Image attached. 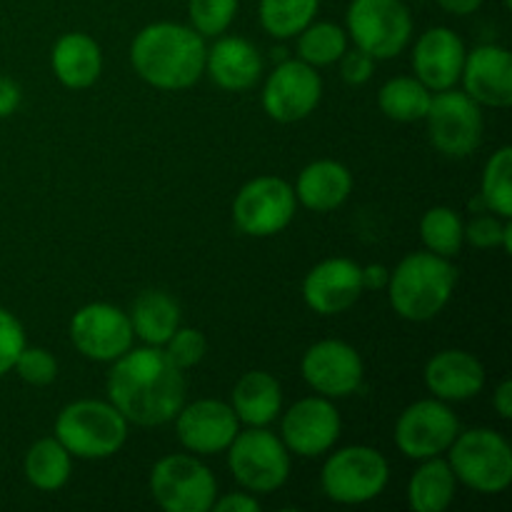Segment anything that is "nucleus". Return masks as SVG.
<instances>
[{
    "instance_id": "nucleus-10",
    "label": "nucleus",
    "mask_w": 512,
    "mask_h": 512,
    "mask_svg": "<svg viewBox=\"0 0 512 512\" xmlns=\"http://www.w3.org/2000/svg\"><path fill=\"white\" fill-rule=\"evenodd\" d=\"M425 120L433 145L448 158H468L483 140V113L465 90L448 88L433 95Z\"/></svg>"
},
{
    "instance_id": "nucleus-11",
    "label": "nucleus",
    "mask_w": 512,
    "mask_h": 512,
    "mask_svg": "<svg viewBox=\"0 0 512 512\" xmlns=\"http://www.w3.org/2000/svg\"><path fill=\"white\" fill-rule=\"evenodd\" d=\"M295 205L298 198L283 178L263 175L245 183L235 195L233 220L245 235L270 238L288 228L295 215Z\"/></svg>"
},
{
    "instance_id": "nucleus-17",
    "label": "nucleus",
    "mask_w": 512,
    "mask_h": 512,
    "mask_svg": "<svg viewBox=\"0 0 512 512\" xmlns=\"http://www.w3.org/2000/svg\"><path fill=\"white\" fill-rule=\"evenodd\" d=\"M340 438V415L328 398H303L285 413L283 443L300 458L328 453Z\"/></svg>"
},
{
    "instance_id": "nucleus-1",
    "label": "nucleus",
    "mask_w": 512,
    "mask_h": 512,
    "mask_svg": "<svg viewBox=\"0 0 512 512\" xmlns=\"http://www.w3.org/2000/svg\"><path fill=\"white\" fill-rule=\"evenodd\" d=\"M108 375V398L128 423H170L185 405L183 370L175 368L158 345L128 350L113 360Z\"/></svg>"
},
{
    "instance_id": "nucleus-33",
    "label": "nucleus",
    "mask_w": 512,
    "mask_h": 512,
    "mask_svg": "<svg viewBox=\"0 0 512 512\" xmlns=\"http://www.w3.org/2000/svg\"><path fill=\"white\" fill-rule=\"evenodd\" d=\"M348 50V33L333 23H310L303 33H298V55L303 63L330 65L340 60Z\"/></svg>"
},
{
    "instance_id": "nucleus-20",
    "label": "nucleus",
    "mask_w": 512,
    "mask_h": 512,
    "mask_svg": "<svg viewBox=\"0 0 512 512\" xmlns=\"http://www.w3.org/2000/svg\"><path fill=\"white\" fill-rule=\"evenodd\" d=\"M465 45L450 28H430L418 38L413 50V68L428 90L455 88L465 63Z\"/></svg>"
},
{
    "instance_id": "nucleus-42",
    "label": "nucleus",
    "mask_w": 512,
    "mask_h": 512,
    "mask_svg": "<svg viewBox=\"0 0 512 512\" xmlns=\"http://www.w3.org/2000/svg\"><path fill=\"white\" fill-rule=\"evenodd\" d=\"M390 270L385 265H368L363 268V288L365 290H383L388 288Z\"/></svg>"
},
{
    "instance_id": "nucleus-44",
    "label": "nucleus",
    "mask_w": 512,
    "mask_h": 512,
    "mask_svg": "<svg viewBox=\"0 0 512 512\" xmlns=\"http://www.w3.org/2000/svg\"><path fill=\"white\" fill-rule=\"evenodd\" d=\"M435 3L453 15H470L483 5V0H435Z\"/></svg>"
},
{
    "instance_id": "nucleus-30",
    "label": "nucleus",
    "mask_w": 512,
    "mask_h": 512,
    "mask_svg": "<svg viewBox=\"0 0 512 512\" xmlns=\"http://www.w3.org/2000/svg\"><path fill=\"white\" fill-rule=\"evenodd\" d=\"M318 5L320 0H260V25L273 38H295L313 23Z\"/></svg>"
},
{
    "instance_id": "nucleus-15",
    "label": "nucleus",
    "mask_w": 512,
    "mask_h": 512,
    "mask_svg": "<svg viewBox=\"0 0 512 512\" xmlns=\"http://www.w3.org/2000/svg\"><path fill=\"white\" fill-rule=\"evenodd\" d=\"M305 383L323 398H348L363 385V358L343 340H320L300 363Z\"/></svg>"
},
{
    "instance_id": "nucleus-39",
    "label": "nucleus",
    "mask_w": 512,
    "mask_h": 512,
    "mask_svg": "<svg viewBox=\"0 0 512 512\" xmlns=\"http://www.w3.org/2000/svg\"><path fill=\"white\" fill-rule=\"evenodd\" d=\"M375 70V60L370 58L365 50L355 48V50H345L340 55V75L348 85H363L373 78Z\"/></svg>"
},
{
    "instance_id": "nucleus-12",
    "label": "nucleus",
    "mask_w": 512,
    "mask_h": 512,
    "mask_svg": "<svg viewBox=\"0 0 512 512\" xmlns=\"http://www.w3.org/2000/svg\"><path fill=\"white\" fill-rule=\"evenodd\" d=\"M460 433V420L445 400H418L400 413L395 443L405 458L428 460L448 453Z\"/></svg>"
},
{
    "instance_id": "nucleus-25",
    "label": "nucleus",
    "mask_w": 512,
    "mask_h": 512,
    "mask_svg": "<svg viewBox=\"0 0 512 512\" xmlns=\"http://www.w3.org/2000/svg\"><path fill=\"white\" fill-rule=\"evenodd\" d=\"M240 423L248 428H265L278 418L280 408H283V393H280V383L270 373L263 370H253L245 373L238 380L233 390V405Z\"/></svg>"
},
{
    "instance_id": "nucleus-13",
    "label": "nucleus",
    "mask_w": 512,
    "mask_h": 512,
    "mask_svg": "<svg viewBox=\"0 0 512 512\" xmlns=\"http://www.w3.org/2000/svg\"><path fill=\"white\" fill-rule=\"evenodd\" d=\"M130 315L108 303H90L70 320V340L90 360L113 363L133 348Z\"/></svg>"
},
{
    "instance_id": "nucleus-31",
    "label": "nucleus",
    "mask_w": 512,
    "mask_h": 512,
    "mask_svg": "<svg viewBox=\"0 0 512 512\" xmlns=\"http://www.w3.org/2000/svg\"><path fill=\"white\" fill-rule=\"evenodd\" d=\"M420 238H423L425 248L430 253L440 255V258H455L463 248V220L453 208H430L420 220Z\"/></svg>"
},
{
    "instance_id": "nucleus-38",
    "label": "nucleus",
    "mask_w": 512,
    "mask_h": 512,
    "mask_svg": "<svg viewBox=\"0 0 512 512\" xmlns=\"http://www.w3.org/2000/svg\"><path fill=\"white\" fill-rule=\"evenodd\" d=\"M23 348H25L23 325L18 323V318H15L13 313L0 308V378L13 370L15 360H18L20 350Z\"/></svg>"
},
{
    "instance_id": "nucleus-21",
    "label": "nucleus",
    "mask_w": 512,
    "mask_h": 512,
    "mask_svg": "<svg viewBox=\"0 0 512 512\" xmlns=\"http://www.w3.org/2000/svg\"><path fill=\"white\" fill-rule=\"evenodd\" d=\"M425 385L445 403L470 400L483 390L485 368L475 355L465 350H443L425 365Z\"/></svg>"
},
{
    "instance_id": "nucleus-16",
    "label": "nucleus",
    "mask_w": 512,
    "mask_h": 512,
    "mask_svg": "<svg viewBox=\"0 0 512 512\" xmlns=\"http://www.w3.org/2000/svg\"><path fill=\"white\" fill-rule=\"evenodd\" d=\"M175 430L185 450L198 455H215L228 450L240 433V420L228 403L195 400L175 415Z\"/></svg>"
},
{
    "instance_id": "nucleus-23",
    "label": "nucleus",
    "mask_w": 512,
    "mask_h": 512,
    "mask_svg": "<svg viewBox=\"0 0 512 512\" xmlns=\"http://www.w3.org/2000/svg\"><path fill=\"white\" fill-rule=\"evenodd\" d=\"M353 190V175L338 160H315L298 175L295 198L315 213L340 208Z\"/></svg>"
},
{
    "instance_id": "nucleus-40",
    "label": "nucleus",
    "mask_w": 512,
    "mask_h": 512,
    "mask_svg": "<svg viewBox=\"0 0 512 512\" xmlns=\"http://www.w3.org/2000/svg\"><path fill=\"white\" fill-rule=\"evenodd\" d=\"M215 512H258L260 503L248 493H230L225 498H215L213 508Z\"/></svg>"
},
{
    "instance_id": "nucleus-29",
    "label": "nucleus",
    "mask_w": 512,
    "mask_h": 512,
    "mask_svg": "<svg viewBox=\"0 0 512 512\" xmlns=\"http://www.w3.org/2000/svg\"><path fill=\"white\" fill-rule=\"evenodd\" d=\"M433 100V90L425 88L418 78H393L380 88L378 105L385 118L398 123H415L425 120V113Z\"/></svg>"
},
{
    "instance_id": "nucleus-2",
    "label": "nucleus",
    "mask_w": 512,
    "mask_h": 512,
    "mask_svg": "<svg viewBox=\"0 0 512 512\" xmlns=\"http://www.w3.org/2000/svg\"><path fill=\"white\" fill-rule=\"evenodd\" d=\"M205 40L180 23L145 25L133 40L130 60L145 83L160 90H183L205 73Z\"/></svg>"
},
{
    "instance_id": "nucleus-26",
    "label": "nucleus",
    "mask_w": 512,
    "mask_h": 512,
    "mask_svg": "<svg viewBox=\"0 0 512 512\" xmlns=\"http://www.w3.org/2000/svg\"><path fill=\"white\" fill-rule=\"evenodd\" d=\"M130 323L140 340L160 348L180 328V308L170 295L160 293V290H145L135 298Z\"/></svg>"
},
{
    "instance_id": "nucleus-37",
    "label": "nucleus",
    "mask_w": 512,
    "mask_h": 512,
    "mask_svg": "<svg viewBox=\"0 0 512 512\" xmlns=\"http://www.w3.org/2000/svg\"><path fill=\"white\" fill-rule=\"evenodd\" d=\"M510 230V220H500L495 215H478L468 225H463V238L475 248H498Z\"/></svg>"
},
{
    "instance_id": "nucleus-32",
    "label": "nucleus",
    "mask_w": 512,
    "mask_h": 512,
    "mask_svg": "<svg viewBox=\"0 0 512 512\" xmlns=\"http://www.w3.org/2000/svg\"><path fill=\"white\" fill-rule=\"evenodd\" d=\"M480 200L488 210L510 220L512 215V148L503 145L493 158L488 160L480 183Z\"/></svg>"
},
{
    "instance_id": "nucleus-19",
    "label": "nucleus",
    "mask_w": 512,
    "mask_h": 512,
    "mask_svg": "<svg viewBox=\"0 0 512 512\" xmlns=\"http://www.w3.org/2000/svg\"><path fill=\"white\" fill-rule=\"evenodd\" d=\"M465 93L478 105L510 108L512 103V58L503 45H480L465 55Z\"/></svg>"
},
{
    "instance_id": "nucleus-34",
    "label": "nucleus",
    "mask_w": 512,
    "mask_h": 512,
    "mask_svg": "<svg viewBox=\"0 0 512 512\" xmlns=\"http://www.w3.org/2000/svg\"><path fill=\"white\" fill-rule=\"evenodd\" d=\"M235 13H238V0H190L188 3L190 23L203 38L223 35L233 23Z\"/></svg>"
},
{
    "instance_id": "nucleus-27",
    "label": "nucleus",
    "mask_w": 512,
    "mask_h": 512,
    "mask_svg": "<svg viewBox=\"0 0 512 512\" xmlns=\"http://www.w3.org/2000/svg\"><path fill=\"white\" fill-rule=\"evenodd\" d=\"M455 478L448 460L428 458L413 473L408 485L410 508L415 512H443L455 498Z\"/></svg>"
},
{
    "instance_id": "nucleus-8",
    "label": "nucleus",
    "mask_w": 512,
    "mask_h": 512,
    "mask_svg": "<svg viewBox=\"0 0 512 512\" xmlns=\"http://www.w3.org/2000/svg\"><path fill=\"white\" fill-rule=\"evenodd\" d=\"M233 478L250 493H273L290 475V450L265 428H248L228 445Z\"/></svg>"
},
{
    "instance_id": "nucleus-3",
    "label": "nucleus",
    "mask_w": 512,
    "mask_h": 512,
    "mask_svg": "<svg viewBox=\"0 0 512 512\" xmlns=\"http://www.w3.org/2000/svg\"><path fill=\"white\" fill-rule=\"evenodd\" d=\"M458 270L435 253H410L390 273L388 295L395 313L413 323L433 320L453 298Z\"/></svg>"
},
{
    "instance_id": "nucleus-41",
    "label": "nucleus",
    "mask_w": 512,
    "mask_h": 512,
    "mask_svg": "<svg viewBox=\"0 0 512 512\" xmlns=\"http://www.w3.org/2000/svg\"><path fill=\"white\" fill-rule=\"evenodd\" d=\"M20 105V88L10 78L0 75V118H8L18 110Z\"/></svg>"
},
{
    "instance_id": "nucleus-7",
    "label": "nucleus",
    "mask_w": 512,
    "mask_h": 512,
    "mask_svg": "<svg viewBox=\"0 0 512 512\" xmlns=\"http://www.w3.org/2000/svg\"><path fill=\"white\" fill-rule=\"evenodd\" d=\"M390 478L388 460L368 445L343 448L323 465V493L340 505H360L378 498Z\"/></svg>"
},
{
    "instance_id": "nucleus-22",
    "label": "nucleus",
    "mask_w": 512,
    "mask_h": 512,
    "mask_svg": "<svg viewBox=\"0 0 512 512\" xmlns=\"http://www.w3.org/2000/svg\"><path fill=\"white\" fill-rule=\"evenodd\" d=\"M205 70L223 90L253 88L263 73V58L258 48L245 38H220L205 55Z\"/></svg>"
},
{
    "instance_id": "nucleus-9",
    "label": "nucleus",
    "mask_w": 512,
    "mask_h": 512,
    "mask_svg": "<svg viewBox=\"0 0 512 512\" xmlns=\"http://www.w3.org/2000/svg\"><path fill=\"white\" fill-rule=\"evenodd\" d=\"M155 503L168 512H208L218 498L213 473L193 455H168L150 473Z\"/></svg>"
},
{
    "instance_id": "nucleus-28",
    "label": "nucleus",
    "mask_w": 512,
    "mask_h": 512,
    "mask_svg": "<svg viewBox=\"0 0 512 512\" xmlns=\"http://www.w3.org/2000/svg\"><path fill=\"white\" fill-rule=\"evenodd\" d=\"M70 460L73 455L60 445L58 438H43L25 455V478L38 490L53 493L68 483Z\"/></svg>"
},
{
    "instance_id": "nucleus-24",
    "label": "nucleus",
    "mask_w": 512,
    "mask_h": 512,
    "mask_svg": "<svg viewBox=\"0 0 512 512\" xmlns=\"http://www.w3.org/2000/svg\"><path fill=\"white\" fill-rule=\"evenodd\" d=\"M50 60H53L55 78L70 90L90 88L103 70L100 45L85 33H68L58 38Z\"/></svg>"
},
{
    "instance_id": "nucleus-18",
    "label": "nucleus",
    "mask_w": 512,
    "mask_h": 512,
    "mask_svg": "<svg viewBox=\"0 0 512 512\" xmlns=\"http://www.w3.org/2000/svg\"><path fill=\"white\" fill-rule=\"evenodd\" d=\"M363 268L348 258H330L315 265L303 283V298L318 315H338L363 295Z\"/></svg>"
},
{
    "instance_id": "nucleus-4",
    "label": "nucleus",
    "mask_w": 512,
    "mask_h": 512,
    "mask_svg": "<svg viewBox=\"0 0 512 512\" xmlns=\"http://www.w3.org/2000/svg\"><path fill=\"white\" fill-rule=\"evenodd\" d=\"M55 438L73 458L103 460L118 453L128 438V420L113 403L78 400L60 410Z\"/></svg>"
},
{
    "instance_id": "nucleus-5",
    "label": "nucleus",
    "mask_w": 512,
    "mask_h": 512,
    "mask_svg": "<svg viewBox=\"0 0 512 512\" xmlns=\"http://www.w3.org/2000/svg\"><path fill=\"white\" fill-rule=\"evenodd\" d=\"M450 468L455 478L478 493H503L512 483V450L500 433L475 428L458 433L450 445Z\"/></svg>"
},
{
    "instance_id": "nucleus-36",
    "label": "nucleus",
    "mask_w": 512,
    "mask_h": 512,
    "mask_svg": "<svg viewBox=\"0 0 512 512\" xmlns=\"http://www.w3.org/2000/svg\"><path fill=\"white\" fill-rule=\"evenodd\" d=\"M13 368L30 385H50L58 375V363H55L53 355L45 348H28V345L20 350Z\"/></svg>"
},
{
    "instance_id": "nucleus-43",
    "label": "nucleus",
    "mask_w": 512,
    "mask_h": 512,
    "mask_svg": "<svg viewBox=\"0 0 512 512\" xmlns=\"http://www.w3.org/2000/svg\"><path fill=\"white\" fill-rule=\"evenodd\" d=\"M495 410L500 413V418H512V380H503L495 390V400H493Z\"/></svg>"
},
{
    "instance_id": "nucleus-6",
    "label": "nucleus",
    "mask_w": 512,
    "mask_h": 512,
    "mask_svg": "<svg viewBox=\"0 0 512 512\" xmlns=\"http://www.w3.org/2000/svg\"><path fill=\"white\" fill-rule=\"evenodd\" d=\"M348 35L355 48L365 50L373 60H388L408 48L413 18L403 0H353Z\"/></svg>"
},
{
    "instance_id": "nucleus-35",
    "label": "nucleus",
    "mask_w": 512,
    "mask_h": 512,
    "mask_svg": "<svg viewBox=\"0 0 512 512\" xmlns=\"http://www.w3.org/2000/svg\"><path fill=\"white\" fill-rule=\"evenodd\" d=\"M165 345H168L165 355L180 370H188L193 365H198L205 358V350H208V340L195 328H178Z\"/></svg>"
},
{
    "instance_id": "nucleus-14",
    "label": "nucleus",
    "mask_w": 512,
    "mask_h": 512,
    "mask_svg": "<svg viewBox=\"0 0 512 512\" xmlns=\"http://www.w3.org/2000/svg\"><path fill=\"white\" fill-rule=\"evenodd\" d=\"M323 80L303 60H283L263 88V108L278 123H298L318 108Z\"/></svg>"
}]
</instances>
